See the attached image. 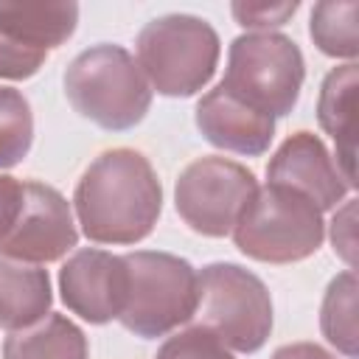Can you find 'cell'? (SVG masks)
<instances>
[{"label": "cell", "instance_id": "cell-1", "mask_svg": "<svg viewBox=\"0 0 359 359\" xmlns=\"http://www.w3.org/2000/svg\"><path fill=\"white\" fill-rule=\"evenodd\" d=\"M73 210L93 244H137L163 213V185L146 154L107 149L79 177Z\"/></svg>", "mask_w": 359, "mask_h": 359}, {"label": "cell", "instance_id": "cell-2", "mask_svg": "<svg viewBox=\"0 0 359 359\" xmlns=\"http://www.w3.org/2000/svg\"><path fill=\"white\" fill-rule=\"evenodd\" d=\"M62 84L70 107L107 132L135 129L146 118L154 95L137 59L112 42L76 53Z\"/></svg>", "mask_w": 359, "mask_h": 359}, {"label": "cell", "instance_id": "cell-3", "mask_svg": "<svg viewBox=\"0 0 359 359\" xmlns=\"http://www.w3.org/2000/svg\"><path fill=\"white\" fill-rule=\"evenodd\" d=\"M135 53L151 93L191 98L210 84L222 39L208 20L177 11L149 20L135 39Z\"/></svg>", "mask_w": 359, "mask_h": 359}, {"label": "cell", "instance_id": "cell-4", "mask_svg": "<svg viewBox=\"0 0 359 359\" xmlns=\"http://www.w3.org/2000/svg\"><path fill=\"white\" fill-rule=\"evenodd\" d=\"M230 236L236 250L252 261L294 264L311 258L323 247L325 222L309 196L266 182L255 188Z\"/></svg>", "mask_w": 359, "mask_h": 359}, {"label": "cell", "instance_id": "cell-5", "mask_svg": "<svg viewBox=\"0 0 359 359\" xmlns=\"http://www.w3.org/2000/svg\"><path fill=\"white\" fill-rule=\"evenodd\" d=\"M126 264V306L118 323L140 337L157 339L194 320L199 306V275L191 261L163 250H135Z\"/></svg>", "mask_w": 359, "mask_h": 359}, {"label": "cell", "instance_id": "cell-6", "mask_svg": "<svg viewBox=\"0 0 359 359\" xmlns=\"http://www.w3.org/2000/svg\"><path fill=\"white\" fill-rule=\"evenodd\" d=\"M199 275V306L196 314L219 342L238 353H255L266 345L275 311L266 283L244 269L241 264L213 261L196 269Z\"/></svg>", "mask_w": 359, "mask_h": 359}, {"label": "cell", "instance_id": "cell-7", "mask_svg": "<svg viewBox=\"0 0 359 359\" xmlns=\"http://www.w3.org/2000/svg\"><path fill=\"white\" fill-rule=\"evenodd\" d=\"M306 81V59L297 42L280 31H247L230 42L222 84L255 109L283 118L297 107Z\"/></svg>", "mask_w": 359, "mask_h": 359}, {"label": "cell", "instance_id": "cell-8", "mask_svg": "<svg viewBox=\"0 0 359 359\" xmlns=\"http://www.w3.org/2000/svg\"><path fill=\"white\" fill-rule=\"evenodd\" d=\"M255 188L258 180L247 165L210 154L188 163L180 171L174 185V208L194 233L205 238H224Z\"/></svg>", "mask_w": 359, "mask_h": 359}, {"label": "cell", "instance_id": "cell-9", "mask_svg": "<svg viewBox=\"0 0 359 359\" xmlns=\"http://www.w3.org/2000/svg\"><path fill=\"white\" fill-rule=\"evenodd\" d=\"M79 244L73 208L65 194L48 182H22V208L14 227L0 241V255L25 264H50Z\"/></svg>", "mask_w": 359, "mask_h": 359}, {"label": "cell", "instance_id": "cell-10", "mask_svg": "<svg viewBox=\"0 0 359 359\" xmlns=\"http://www.w3.org/2000/svg\"><path fill=\"white\" fill-rule=\"evenodd\" d=\"M126 264L123 255L84 247L76 250L59 269V294L67 311L90 325H107L126 306Z\"/></svg>", "mask_w": 359, "mask_h": 359}, {"label": "cell", "instance_id": "cell-11", "mask_svg": "<svg viewBox=\"0 0 359 359\" xmlns=\"http://www.w3.org/2000/svg\"><path fill=\"white\" fill-rule=\"evenodd\" d=\"M266 182L286 185L303 196H309L320 213L339 208L353 191L342 171L334 163V154L314 132L289 135L266 163Z\"/></svg>", "mask_w": 359, "mask_h": 359}, {"label": "cell", "instance_id": "cell-12", "mask_svg": "<svg viewBox=\"0 0 359 359\" xmlns=\"http://www.w3.org/2000/svg\"><path fill=\"white\" fill-rule=\"evenodd\" d=\"M194 123L210 146L244 157H261L275 137V118L233 95L222 81L196 101Z\"/></svg>", "mask_w": 359, "mask_h": 359}, {"label": "cell", "instance_id": "cell-13", "mask_svg": "<svg viewBox=\"0 0 359 359\" xmlns=\"http://www.w3.org/2000/svg\"><path fill=\"white\" fill-rule=\"evenodd\" d=\"M317 123L337 143V168L356 188V62L337 65L325 73L317 95Z\"/></svg>", "mask_w": 359, "mask_h": 359}, {"label": "cell", "instance_id": "cell-14", "mask_svg": "<svg viewBox=\"0 0 359 359\" xmlns=\"http://www.w3.org/2000/svg\"><path fill=\"white\" fill-rule=\"evenodd\" d=\"M50 275L39 264L0 255V328L22 331L50 314Z\"/></svg>", "mask_w": 359, "mask_h": 359}, {"label": "cell", "instance_id": "cell-15", "mask_svg": "<svg viewBox=\"0 0 359 359\" xmlns=\"http://www.w3.org/2000/svg\"><path fill=\"white\" fill-rule=\"evenodd\" d=\"M79 25V3H0V31L36 50L62 48Z\"/></svg>", "mask_w": 359, "mask_h": 359}, {"label": "cell", "instance_id": "cell-16", "mask_svg": "<svg viewBox=\"0 0 359 359\" xmlns=\"http://www.w3.org/2000/svg\"><path fill=\"white\" fill-rule=\"evenodd\" d=\"M3 359H90V345L70 317L50 311L31 328L11 331L3 342Z\"/></svg>", "mask_w": 359, "mask_h": 359}, {"label": "cell", "instance_id": "cell-17", "mask_svg": "<svg viewBox=\"0 0 359 359\" xmlns=\"http://www.w3.org/2000/svg\"><path fill=\"white\" fill-rule=\"evenodd\" d=\"M356 272L342 269L337 278H331L323 303H320V331L337 353L345 359L359 356V334H356Z\"/></svg>", "mask_w": 359, "mask_h": 359}, {"label": "cell", "instance_id": "cell-18", "mask_svg": "<svg viewBox=\"0 0 359 359\" xmlns=\"http://www.w3.org/2000/svg\"><path fill=\"white\" fill-rule=\"evenodd\" d=\"M359 3L356 0H320L309 17V36L320 53L342 62H356L359 34H356Z\"/></svg>", "mask_w": 359, "mask_h": 359}, {"label": "cell", "instance_id": "cell-19", "mask_svg": "<svg viewBox=\"0 0 359 359\" xmlns=\"http://www.w3.org/2000/svg\"><path fill=\"white\" fill-rule=\"evenodd\" d=\"M34 143V112L22 90L0 84V168L20 165Z\"/></svg>", "mask_w": 359, "mask_h": 359}, {"label": "cell", "instance_id": "cell-20", "mask_svg": "<svg viewBox=\"0 0 359 359\" xmlns=\"http://www.w3.org/2000/svg\"><path fill=\"white\" fill-rule=\"evenodd\" d=\"M154 359H236V356L208 328L191 325L185 331L165 337V342L157 348Z\"/></svg>", "mask_w": 359, "mask_h": 359}, {"label": "cell", "instance_id": "cell-21", "mask_svg": "<svg viewBox=\"0 0 359 359\" xmlns=\"http://www.w3.org/2000/svg\"><path fill=\"white\" fill-rule=\"evenodd\" d=\"M300 8L297 0H236L230 3V11L241 28L250 31H275L286 25L294 11Z\"/></svg>", "mask_w": 359, "mask_h": 359}, {"label": "cell", "instance_id": "cell-22", "mask_svg": "<svg viewBox=\"0 0 359 359\" xmlns=\"http://www.w3.org/2000/svg\"><path fill=\"white\" fill-rule=\"evenodd\" d=\"M48 56H50L48 50L28 48V45H22L14 36L0 31V79L25 81V79L39 73V67L48 62Z\"/></svg>", "mask_w": 359, "mask_h": 359}, {"label": "cell", "instance_id": "cell-23", "mask_svg": "<svg viewBox=\"0 0 359 359\" xmlns=\"http://www.w3.org/2000/svg\"><path fill=\"white\" fill-rule=\"evenodd\" d=\"M356 199H345L339 208H337V213H334V219H331V244H334V252L345 261V266L348 269H353V264H356Z\"/></svg>", "mask_w": 359, "mask_h": 359}, {"label": "cell", "instance_id": "cell-24", "mask_svg": "<svg viewBox=\"0 0 359 359\" xmlns=\"http://www.w3.org/2000/svg\"><path fill=\"white\" fill-rule=\"evenodd\" d=\"M20 208H22V182L8 174H0V241L14 227Z\"/></svg>", "mask_w": 359, "mask_h": 359}, {"label": "cell", "instance_id": "cell-25", "mask_svg": "<svg viewBox=\"0 0 359 359\" xmlns=\"http://www.w3.org/2000/svg\"><path fill=\"white\" fill-rule=\"evenodd\" d=\"M269 359H337V353L325 351L317 342H292V345H280Z\"/></svg>", "mask_w": 359, "mask_h": 359}]
</instances>
